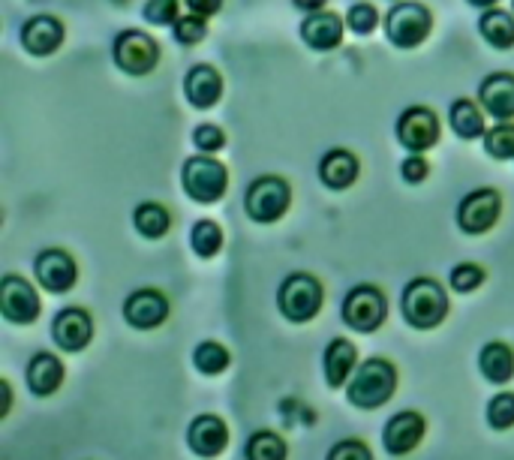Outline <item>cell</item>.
Returning <instances> with one entry per match:
<instances>
[{
    "instance_id": "cell-12",
    "label": "cell",
    "mask_w": 514,
    "mask_h": 460,
    "mask_svg": "<svg viewBox=\"0 0 514 460\" xmlns=\"http://www.w3.org/2000/svg\"><path fill=\"white\" fill-rule=\"evenodd\" d=\"M34 271H37V280H40L49 292H55V295L73 289V286H76V277H79L76 259H73L67 250H58V247L43 250V253L37 256Z\"/></svg>"
},
{
    "instance_id": "cell-8",
    "label": "cell",
    "mask_w": 514,
    "mask_h": 460,
    "mask_svg": "<svg viewBox=\"0 0 514 460\" xmlns=\"http://www.w3.org/2000/svg\"><path fill=\"white\" fill-rule=\"evenodd\" d=\"M388 316V304H385V295L370 286V283H361L355 286L346 298H343V322L361 334H373L382 328Z\"/></svg>"
},
{
    "instance_id": "cell-10",
    "label": "cell",
    "mask_w": 514,
    "mask_h": 460,
    "mask_svg": "<svg viewBox=\"0 0 514 460\" xmlns=\"http://www.w3.org/2000/svg\"><path fill=\"white\" fill-rule=\"evenodd\" d=\"M439 118L433 115V109L427 106H409L403 109V115L397 118V139L406 151L412 154H424L439 142Z\"/></svg>"
},
{
    "instance_id": "cell-41",
    "label": "cell",
    "mask_w": 514,
    "mask_h": 460,
    "mask_svg": "<svg viewBox=\"0 0 514 460\" xmlns=\"http://www.w3.org/2000/svg\"><path fill=\"white\" fill-rule=\"evenodd\" d=\"M325 4H328V0H292V7H295V10H301V13H307V16L322 13V10H325Z\"/></svg>"
},
{
    "instance_id": "cell-13",
    "label": "cell",
    "mask_w": 514,
    "mask_h": 460,
    "mask_svg": "<svg viewBox=\"0 0 514 460\" xmlns=\"http://www.w3.org/2000/svg\"><path fill=\"white\" fill-rule=\"evenodd\" d=\"M64 22L55 16H34L25 22L22 28V46L25 52H31L34 58H49L64 46Z\"/></svg>"
},
{
    "instance_id": "cell-22",
    "label": "cell",
    "mask_w": 514,
    "mask_h": 460,
    "mask_svg": "<svg viewBox=\"0 0 514 460\" xmlns=\"http://www.w3.org/2000/svg\"><path fill=\"white\" fill-rule=\"evenodd\" d=\"M325 379H328V385L331 388H340L349 376H355L352 370H355V364H358V352H355V346L346 340V337H337V340H331L328 343V349H325Z\"/></svg>"
},
{
    "instance_id": "cell-21",
    "label": "cell",
    "mask_w": 514,
    "mask_h": 460,
    "mask_svg": "<svg viewBox=\"0 0 514 460\" xmlns=\"http://www.w3.org/2000/svg\"><path fill=\"white\" fill-rule=\"evenodd\" d=\"M358 169H361V166H358V157H355L352 151L334 148V151H328V154L322 157V163H319V178H322V184L331 187V190H346V187L355 184Z\"/></svg>"
},
{
    "instance_id": "cell-27",
    "label": "cell",
    "mask_w": 514,
    "mask_h": 460,
    "mask_svg": "<svg viewBox=\"0 0 514 460\" xmlns=\"http://www.w3.org/2000/svg\"><path fill=\"white\" fill-rule=\"evenodd\" d=\"M133 223L145 238H163L172 229V214L160 202H142L133 214Z\"/></svg>"
},
{
    "instance_id": "cell-24",
    "label": "cell",
    "mask_w": 514,
    "mask_h": 460,
    "mask_svg": "<svg viewBox=\"0 0 514 460\" xmlns=\"http://www.w3.org/2000/svg\"><path fill=\"white\" fill-rule=\"evenodd\" d=\"M478 34L499 52H508L514 49V16L493 7V10H484L481 19H478Z\"/></svg>"
},
{
    "instance_id": "cell-30",
    "label": "cell",
    "mask_w": 514,
    "mask_h": 460,
    "mask_svg": "<svg viewBox=\"0 0 514 460\" xmlns=\"http://www.w3.org/2000/svg\"><path fill=\"white\" fill-rule=\"evenodd\" d=\"M343 19H346V28H349L355 37H370V34L379 28V22H382L379 10H376L373 4H367V0H361V4H352L349 13H346Z\"/></svg>"
},
{
    "instance_id": "cell-5",
    "label": "cell",
    "mask_w": 514,
    "mask_h": 460,
    "mask_svg": "<svg viewBox=\"0 0 514 460\" xmlns=\"http://www.w3.org/2000/svg\"><path fill=\"white\" fill-rule=\"evenodd\" d=\"M322 283L313 277V274H289L277 292V301H280V313L289 319V322H310L319 310H322Z\"/></svg>"
},
{
    "instance_id": "cell-34",
    "label": "cell",
    "mask_w": 514,
    "mask_h": 460,
    "mask_svg": "<svg viewBox=\"0 0 514 460\" xmlns=\"http://www.w3.org/2000/svg\"><path fill=\"white\" fill-rule=\"evenodd\" d=\"M487 421L493 430H508L514 427V394L505 391V394H496L490 403H487Z\"/></svg>"
},
{
    "instance_id": "cell-40",
    "label": "cell",
    "mask_w": 514,
    "mask_h": 460,
    "mask_svg": "<svg viewBox=\"0 0 514 460\" xmlns=\"http://www.w3.org/2000/svg\"><path fill=\"white\" fill-rule=\"evenodd\" d=\"M184 7L190 10V16H199V19H211L223 10V0H184Z\"/></svg>"
},
{
    "instance_id": "cell-19",
    "label": "cell",
    "mask_w": 514,
    "mask_h": 460,
    "mask_svg": "<svg viewBox=\"0 0 514 460\" xmlns=\"http://www.w3.org/2000/svg\"><path fill=\"white\" fill-rule=\"evenodd\" d=\"M187 442L199 457H217L229 445V427L217 415H199L187 430Z\"/></svg>"
},
{
    "instance_id": "cell-38",
    "label": "cell",
    "mask_w": 514,
    "mask_h": 460,
    "mask_svg": "<svg viewBox=\"0 0 514 460\" xmlns=\"http://www.w3.org/2000/svg\"><path fill=\"white\" fill-rule=\"evenodd\" d=\"M328 460H373V454L361 439H343L331 448Z\"/></svg>"
},
{
    "instance_id": "cell-15",
    "label": "cell",
    "mask_w": 514,
    "mask_h": 460,
    "mask_svg": "<svg viewBox=\"0 0 514 460\" xmlns=\"http://www.w3.org/2000/svg\"><path fill=\"white\" fill-rule=\"evenodd\" d=\"M52 337L64 352H82L94 337V322L82 307H67L55 316Z\"/></svg>"
},
{
    "instance_id": "cell-35",
    "label": "cell",
    "mask_w": 514,
    "mask_h": 460,
    "mask_svg": "<svg viewBox=\"0 0 514 460\" xmlns=\"http://www.w3.org/2000/svg\"><path fill=\"white\" fill-rule=\"evenodd\" d=\"M142 16L151 22V25H157V28H175V22L181 19V13H178V0H148L145 4V10H142Z\"/></svg>"
},
{
    "instance_id": "cell-33",
    "label": "cell",
    "mask_w": 514,
    "mask_h": 460,
    "mask_svg": "<svg viewBox=\"0 0 514 460\" xmlns=\"http://www.w3.org/2000/svg\"><path fill=\"white\" fill-rule=\"evenodd\" d=\"M172 37H175L178 46H187V49L190 46H199L208 37V22L199 19V16H181L175 22V28H172Z\"/></svg>"
},
{
    "instance_id": "cell-32",
    "label": "cell",
    "mask_w": 514,
    "mask_h": 460,
    "mask_svg": "<svg viewBox=\"0 0 514 460\" xmlns=\"http://www.w3.org/2000/svg\"><path fill=\"white\" fill-rule=\"evenodd\" d=\"M484 151L493 160H514V124H496L493 130H487L484 136Z\"/></svg>"
},
{
    "instance_id": "cell-42",
    "label": "cell",
    "mask_w": 514,
    "mask_h": 460,
    "mask_svg": "<svg viewBox=\"0 0 514 460\" xmlns=\"http://www.w3.org/2000/svg\"><path fill=\"white\" fill-rule=\"evenodd\" d=\"M469 4L478 7V10H493V7L499 4V0H469Z\"/></svg>"
},
{
    "instance_id": "cell-6",
    "label": "cell",
    "mask_w": 514,
    "mask_h": 460,
    "mask_svg": "<svg viewBox=\"0 0 514 460\" xmlns=\"http://www.w3.org/2000/svg\"><path fill=\"white\" fill-rule=\"evenodd\" d=\"M112 58H115L121 73H127V76H148L160 64V46H157V40L151 34L130 28V31H121L115 37Z\"/></svg>"
},
{
    "instance_id": "cell-44",
    "label": "cell",
    "mask_w": 514,
    "mask_h": 460,
    "mask_svg": "<svg viewBox=\"0 0 514 460\" xmlns=\"http://www.w3.org/2000/svg\"><path fill=\"white\" fill-rule=\"evenodd\" d=\"M511 10H514V0H511Z\"/></svg>"
},
{
    "instance_id": "cell-23",
    "label": "cell",
    "mask_w": 514,
    "mask_h": 460,
    "mask_svg": "<svg viewBox=\"0 0 514 460\" xmlns=\"http://www.w3.org/2000/svg\"><path fill=\"white\" fill-rule=\"evenodd\" d=\"M61 382H64V364L49 352H37L31 358V364H28L31 391L40 394V397H49V394H55L61 388Z\"/></svg>"
},
{
    "instance_id": "cell-9",
    "label": "cell",
    "mask_w": 514,
    "mask_h": 460,
    "mask_svg": "<svg viewBox=\"0 0 514 460\" xmlns=\"http://www.w3.org/2000/svg\"><path fill=\"white\" fill-rule=\"evenodd\" d=\"M499 211H502V196L496 190H490V187L472 190L457 205V226L466 235H484L496 226Z\"/></svg>"
},
{
    "instance_id": "cell-28",
    "label": "cell",
    "mask_w": 514,
    "mask_h": 460,
    "mask_svg": "<svg viewBox=\"0 0 514 460\" xmlns=\"http://www.w3.org/2000/svg\"><path fill=\"white\" fill-rule=\"evenodd\" d=\"M244 454L247 460H286V442L271 430H259L247 439Z\"/></svg>"
},
{
    "instance_id": "cell-37",
    "label": "cell",
    "mask_w": 514,
    "mask_h": 460,
    "mask_svg": "<svg viewBox=\"0 0 514 460\" xmlns=\"http://www.w3.org/2000/svg\"><path fill=\"white\" fill-rule=\"evenodd\" d=\"M193 142H196V148H199V151H205V154L211 157V154H217V151L226 145V136H223V130H220V127H214V124H202V127H196V130H193Z\"/></svg>"
},
{
    "instance_id": "cell-36",
    "label": "cell",
    "mask_w": 514,
    "mask_h": 460,
    "mask_svg": "<svg viewBox=\"0 0 514 460\" xmlns=\"http://www.w3.org/2000/svg\"><path fill=\"white\" fill-rule=\"evenodd\" d=\"M484 283V271L478 268V265H472V262H463V265H457L454 271H451V286L457 289V292H472V289H478Z\"/></svg>"
},
{
    "instance_id": "cell-3",
    "label": "cell",
    "mask_w": 514,
    "mask_h": 460,
    "mask_svg": "<svg viewBox=\"0 0 514 460\" xmlns=\"http://www.w3.org/2000/svg\"><path fill=\"white\" fill-rule=\"evenodd\" d=\"M433 31V13L415 0L394 4L385 16V37L397 49H418Z\"/></svg>"
},
{
    "instance_id": "cell-25",
    "label": "cell",
    "mask_w": 514,
    "mask_h": 460,
    "mask_svg": "<svg viewBox=\"0 0 514 460\" xmlns=\"http://www.w3.org/2000/svg\"><path fill=\"white\" fill-rule=\"evenodd\" d=\"M478 367L487 382L502 385L514 376V352L505 343H487L478 355Z\"/></svg>"
},
{
    "instance_id": "cell-11",
    "label": "cell",
    "mask_w": 514,
    "mask_h": 460,
    "mask_svg": "<svg viewBox=\"0 0 514 460\" xmlns=\"http://www.w3.org/2000/svg\"><path fill=\"white\" fill-rule=\"evenodd\" d=\"M0 313H4L16 325H31L40 316V295H37V289L28 280H22V277L7 274L4 283H0Z\"/></svg>"
},
{
    "instance_id": "cell-7",
    "label": "cell",
    "mask_w": 514,
    "mask_h": 460,
    "mask_svg": "<svg viewBox=\"0 0 514 460\" xmlns=\"http://www.w3.org/2000/svg\"><path fill=\"white\" fill-rule=\"evenodd\" d=\"M181 181H184V190H187L190 199H196L202 205H211V202L226 196L229 172H226L223 163H217L214 157L202 154V157H190L184 163Z\"/></svg>"
},
{
    "instance_id": "cell-39",
    "label": "cell",
    "mask_w": 514,
    "mask_h": 460,
    "mask_svg": "<svg viewBox=\"0 0 514 460\" xmlns=\"http://www.w3.org/2000/svg\"><path fill=\"white\" fill-rule=\"evenodd\" d=\"M400 175H403V181H409V184H421V181L430 175V163H427L421 154H412V157L403 160Z\"/></svg>"
},
{
    "instance_id": "cell-1",
    "label": "cell",
    "mask_w": 514,
    "mask_h": 460,
    "mask_svg": "<svg viewBox=\"0 0 514 460\" xmlns=\"http://www.w3.org/2000/svg\"><path fill=\"white\" fill-rule=\"evenodd\" d=\"M394 388H397L394 364L385 358H367L349 382V403L358 409H376L385 400H391Z\"/></svg>"
},
{
    "instance_id": "cell-14",
    "label": "cell",
    "mask_w": 514,
    "mask_h": 460,
    "mask_svg": "<svg viewBox=\"0 0 514 460\" xmlns=\"http://www.w3.org/2000/svg\"><path fill=\"white\" fill-rule=\"evenodd\" d=\"M124 319L133 325V328H157L169 319V298L157 289H139L127 298L124 304Z\"/></svg>"
},
{
    "instance_id": "cell-20",
    "label": "cell",
    "mask_w": 514,
    "mask_h": 460,
    "mask_svg": "<svg viewBox=\"0 0 514 460\" xmlns=\"http://www.w3.org/2000/svg\"><path fill=\"white\" fill-rule=\"evenodd\" d=\"M424 436V418L418 412H397L388 424H385V433H382V442H385V451L391 454H409Z\"/></svg>"
},
{
    "instance_id": "cell-31",
    "label": "cell",
    "mask_w": 514,
    "mask_h": 460,
    "mask_svg": "<svg viewBox=\"0 0 514 460\" xmlns=\"http://www.w3.org/2000/svg\"><path fill=\"white\" fill-rule=\"evenodd\" d=\"M193 364H196L202 373L217 376V373H223V370L229 367V352H226V346H220V343L208 340V343H199V346H196V352H193Z\"/></svg>"
},
{
    "instance_id": "cell-16",
    "label": "cell",
    "mask_w": 514,
    "mask_h": 460,
    "mask_svg": "<svg viewBox=\"0 0 514 460\" xmlns=\"http://www.w3.org/2000/svg\"><path fill=\"white\" fill-rule=\"evenodd\" d=\"M481 109L499 124L514 118V73H490L478 88Z\"/></svg>"
},
{
    "instance_id": "cell-2",
    "label": "cell",
    "mask_w": 514,
    "mask_h": 460,
    "mask_svg": "<svg viewBox=\"0 0 514 460\" xmlns=\"http://www.w3.org/2000/svg\"><path fill=\"white\" fill-rule=\"evenodd\" d=\"M445 313H448V298L436 280L418 277L403 289V319L412 328L430 331L445 319Z\"/></svg>"
},
{
    "instance_id": "cell-29",
    "label": "cell",
    "mask_w": 514,
    "mask_h": 460,
    "mask_svg": "<svg viewBox=\"0 0 514 460\" xmlns=\"http://www.w3.org/2000/svg\"><path fill=\"white\" fill-rule=\"evenodd\" d=\"M190 247L202 256V259H211L223 250V229L211 220H199L193 229H190Z\"/></svg>"
},
{
    "instance_id": "cell-26",
    "label": "cell",
    "mask_w": 514,
    "mask_h": 460,
    "mask_svg": "<svg viewBox=\"0 0 514 460\" xmlns=\"http://www.w3.org/2000/svg\"><path fill=\"white\" fill-rule=\"evenodd\" d=\"M448 124H451V130H454L460 139H466V142L487 136V130H484V115H481V109H478L472 100H457V103H451Z\"/></svg>"
},
{
    "instance_id": "cell-18",
    "label": "cell",
    "mask_w": 514,
    "mask_h": 460,
    "mask_svg": "<svg viewBox=\"0 0 514 460\" xmlns=\"http://www.w3.org/2000/svg\"><path fill=\"white\" fill-rule=\"evenodd\" d=\"M184 97L196 109H211L223 100V76L211 64H196L184 76Z\"/></svg>"
},
{
    "instance_id": "cell-4",
    "label": "cell",
    "mask_w": 514,
    "mask_h": 460,
    "mask_svg": "<svg viewBox=\"0 0 514 460\" xmlns=\"http://www.w3.org/2000/svg\"><path fill=\"white\" fill-rule=\"evenodd\" d=\"M292 202V187L286 178L280 175H262L247 187L244 196V211L250 214V220L256 223H277Z\"/></svg>"
},
{
    "instance_id": "cell-43",
    "label": "cell",
    "mask_w": 514,
    "mask_h": 460,
    "mask_svg": "<svg viewBox=\"0 0 514 460\" xmlns=\"http://www.w3.org/2000/svg\"><path fill=\"white\" fill-rule=\"evenodd\" d=\"M115 4H127V0H115Z\"/></svg>"
},
{
    "instance_id": "cell-17",
    "label": "cell",
    "mask_w": 514,
    "mask_h": 460,
    "mask_svg": "<svg viewBox=\"0 0 514 460\" xmlns=\"http://www.w3.org/2000/svg\"><path fill=\"white\" fill-rule=\"evenodd\" d=\"M343 28H346V19L337 16V13H313L304 19L301 25V40L313 49V52H331L343 43Z\"/></svg>"
}]
</instances>
